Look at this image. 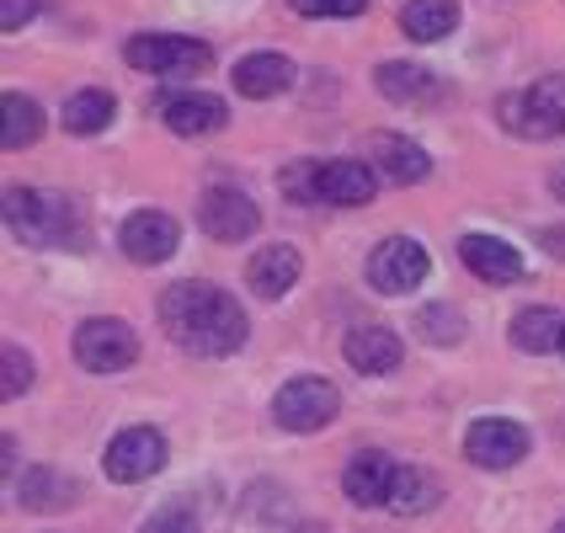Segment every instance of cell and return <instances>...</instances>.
I'll list each match as a JSON object with an SVG mask.
<instances>
[{
    "label": "cell",
    "instance_id": "obj_5",
    "mask_svg": "<svg viewBox=\"0 0 565 533\" xmlns=\"http://www.w3.org/2000/svg\"><path fill=\"white\" fill-rule=\"evenodd\" d=\"M337 411H342V395H337V384H326V379H288L278 395H273V416H278L282 433H320V427H331L337 422Z\"/></svg>",
    "mask_w": 565,
    "mask_h": 533
},
{
    "label": "cell",
    "instance_id": "obj_34",
    "mask_svg": "<svg viewBox=\"0 0 565 533\" xmlns=\"http://www.w3.org/2000/svg\"><path fill=\"white\" fill-rule=\"evenodd\" d=\"M278 533H326V523H282Z\"/></svg>",
    "mask_w": 565,
    "mask_h": 533
},
{
    "label": "cell",
    "instance_id": "obj_32",
    "mask_svg": "<svg viewBox=\"0 0 565 533\" xmlns=\"http://www.w3.org/2000/svg\"><path fill=\"white\" fill-rule=\"evenodd\" d=\"M38 17V0H6L0 6V28L6 32H22V22H32Z\"/></svg>",
    "mask_w": 565,
    "mask_h": 533
},
{
    "label": "cell",
    "instance_id": "obj_29",
    "mask_svg": "<svg viewBox=\"0 0 565 533\" xmlns=\"http://www.w3.org/2000/svg\"><path fill=\"white\" fill-rule=\"evenodd\" d=\"M315 166H320V160H294V166L278 171V192L288 203H305V209L315 203Z\"/></svg>",
    "mask_w": 565,
    "mask_h": 533
},
{
    "label": "cell",
    "instance_id": "obj_30",
    "mask_svg": "<svg viewBox=\"0 0 565 533\" xmlns=\"http://www.w3.org/2000/svg\"><path fill=\"white\" fill-rule=\"evenodd\" d=\"M28 390H32V358L22 347H6V384H0V395L17 401V395H28Z\"/></svg>",
    "mask_w": 565,
    "mask_h": 533
},
{
    "label": "cell",
    "instance_id": "obj_20",
    "mask_svg": "<svg viewBox=\"0 0 565 533\" xmlns=\"http://www.w3.org/2000/svg\"><path fill=\"white\" fill-rule=\"evenodd\" d=\"M75 497H81V480L49 470V465H32L17 480V502L28 507V512H60V507H75Z\"/></svg>",
    "mask_w": 565,
    "mask_h": 533
},
{
    "label": "cell",
    "instance_id": "obj_31",
    "mask_svg": "<svg viewBox=\"0 0 565 533\" xmlns=\"http://www.w3.org/2000/svg\"><path fill=\"white\" fill-rule=\"evenodd\" d=\"M288 6H294L299 17H315V22H320V17H363V11H369V0H288Z\"/></svg>",
    "mask_w": 565,
    "mask_h": 533
},
{
    "label": "cell",
    "instance_id": "obj_37",
    "mask_svg": "<svg viewBox=\"0 0 565 533\" xmlns=\"http://www.w3.org/2000/svg\"><path fill=\"white\" fill-rule=\"evenodd\" d=\"M561 352H565V342H561Z\"/></svg>",
    "mask_w": 565,
    "mask_h": 533
},
{
    "label": "cell",
    "instance_id": "obj_15",
    "mask_svg": "<svg viewBox=\"0 0 565 533\" xmlns=\"http://www.w3.org/2000/svg\"><path fill=\"white\" fill-rule=\"evenodd\" d=\"M342 358L358 369V374H395L401 369V358H406V347L401 337L390 331V326H352L342 342Z\"/></svg>",
    "mask_w": 565,
    "mask_h": 533
},
{
    "label": "cell",
    "instance_id": "obj_19",
    "mask_svg": "<svg viewBox=\"0 0 565 533\" xmlns=\"http://www.w3.org/2000/svg\"><path fill=\"white\" fill-rule=\"evenodd\" d=\"M230 81H235V92L246 102H267V96H282L294 86V60L288 54H246Z\"/></svg>",
    "mask_w": 565,
    "mask_h": 533
},
{
    "label": "cell",
    "instance_id": "obj_13",
    "mask_svg": "<svg viewBox=\"0 0 565 533\" xmlns=\"http://www.w3.org/2000/svg\"><path fill=\"white\" fill-rule=\"evenodd\" d=\"M160 118L171 134H182V139H203V134H220L230 124V107H224V96L214 92H177L160 102Z\"/></svg>",
    "mask_w": 565,
    "mask_h": 533
},
{
    "label": "cell",
    "instance_id": "obj_7",
    "mask_svg": "<svg viewBox=\"0 0 565 533\" xmlns=\"http://www.w3.org/2000/svg\"><path fill=\"white\" fill-rule=\"evenodd\" d=\"M427 273H433V256L411 235H390V241H379L374 252H369V283H374L379 294H390V299L422 288Z\"/></svg>",
    "mask_w": 565,
    "mask_h": 533
},
{
    "label": "cell",
    "instance_id": "obj_22",
    "mask_svg": "<svg viewBox=\"0 0 565 533\" xmlns=\"http://www.w3.org/2000/svg\"><path fill=\"white\" fill-rule=\"evenodd\" d=\"M565 342V320L550 305H529V310L512 315V347L529 352V358H544V352H561Z\"/></svg>",
    "mask_w": 565,
    "mask_h": 533
},
{
    "label": "cell",
    "instance_id": "obj_14",
    "mask_svg": "<svg viewBox=\"0 0 565 533\" xmlns=\"http://www.w3.org/2000/svg\"><path fill=\"white\" fill-rule=\"evenodd\" d=\"M369 166H374L384 182H395V188H411V182H427L433 177L427 150L411 145L406 134H374L369 139Z\"/></svg>",
    "mask_w": 565,
    "mask_h": 533
},
{
    "label": "cell",
    "instance_id": "obj_26",
    "mask_svg": "<svg viewBox=\"0 0 565 533\" xmlns=\"http://www.w3.org/2000/svg\"><path fill=\"white\" fill-rule=\"evenodd\" d=\"M43 139V107L22 92H6V134H0V145L6 150H28Z\"/></svg>",
    "mask_w": 565,
    "mask_h": 533
},
{
    "label": "cell",
    "instance_id": "obj_18",
    "mask_svg": "<svg viewBox=\"0 0 565 533\" xmlns=\"http://www.w3.org/2000/svg\"><path fill=\"white\" fill-rule=\"evenodd\" d=\"M459 256H465V267H470L480 283H518L523 278V256H518V246H507L497 235H465V241H459Z\"/></svg>",
    "mask_w": 565,
    "mask_h": 533
},
{
    "label": "cell",
    "instance_id": "obj_17",
    "mask_svg": "<svg viewBox=\"0 0 565 533\" xmlns=\"http://www.w3.org/2000/svg\"><path fill=\"white\" fill-rule=\"evenodd\" d=\"M299 273H305V256L294 252V246H262L246 262V288H252L256 299H282L299 283Z\"/></svg>",
    "mask_w": 565,
    "mask_h": 533
},
{
    "label": "cell",
    "instance_id": "obj_9",
    "mask_svg": "<svg viewBox=\"0 0 565 533\" xmlns=\"http://www.w3.org/2000/svg\"><path fill=\"white\" fill-rule=\"evenodd\" d=\"M198 230L220 246H241L262 230V209L241 188H209L198 198Z\"/></svg>",
    "mask_w": 565,
    "mask_h": 533
},
{
    "label": "cell",
    "instance_id": "obj_33",
    "mask_svg": "<svg viewBox=\"0 0 565 533\" xmlns=\"http://www.w3.org/2000/svg\"><path fill=\"white\" fill-rule=\"evenodd\" d=\"M539 246L565 262V230H561V224H544V230H539Z\"/></svg>",
    "mask_w": 565,
    "mask_h": 533
},
{
    "label": "cell",
    "instance_id": "obj_35",
    "mask_svg": "<svg viewBox=\"0 0 565 533\" xmlns=\"http://www.w3.org/2000/svg\"><path fill=\"white\" fill-rule=\"evenodd\" d=\"M550 192H555V198H561V203H565V166H561V171H555V177H550Z\"/></svg>",
    "mask_w": 565,
    "mask_h": 533
},
{
    "label": "cell",
    "instance_id": "obj_23",
    "mask_svg": "<svg viewBox=\"0 0 565 533\" xmlns=\"http://www.w3.org/2000/svg\"><path fill=\"white\" fill-rule=\"evenodd\" d=\"M443 502V486L438 475L416 470V465H401L395 470V486H390V512H401V518H422V512H433Z\"/></svg>",
    "mask_w": 565,
    "mask_h": 533
},
{
    "label": "cell",
    "instance_id": "obj_16",
    "mask_svg": "<svg viewBox=\"0 0 565 533\" xmlns=\"http://www.w3.org/2000/svg\"><path fill=\"white\" fill-rule=\"evenodd\" d=\"M395 470L401 465H390V454H379V448H363V454H352L342 470V491L352 507H384L390 502V486H395Z\"/></svg>",
    "mask_w": 565,
    "mask_h": 533
},
{
    "label": "cell",
    "instance_id": "obj_27",
    "mask_svg": "<svg viewBox=\"0 0 565 533\" xmlns=\"http://www.w3.org/2000/svg\"><path fill=\"white\" fill-rule=\"evenodd\" d=\"M422 342L433 347H454L459 337H465V315L454 310V305H427V310L416 315V326H411Z\"/></svg>",
    "mask_w": 565,
    "mask_h": 533
},
{
    "label": "cell",
    "instance_id": "obj_8",
    "mask_svg": "<svg viewBox=\"0 0 565 533\" xmlns=\"http://www.w3.org/2000/svg\"><path fill=\"white\" fill-rule=\"evenodd\" d=\"M166 459H171V448H166V438H160L156 427H128V433H118V438L107 443L102 470H107L113 486H139V480L166 470Z\"/></svg>",
    "mask_w": 565,
    "mask_h": 533
},
{
    "label": "cell",
    "instance_id": "obj_6",
    "mask_svg": "<svg viewBox=\"0 0 565 533\" xmlns=\"http://www.w3.org/2000/svg\"><path fill=\"white\" fill-rule=\"evenodd\" d=\"M134 358H139V337L113 315H92L75 331V363L86 374H124V369H134Z\"/></svg>",
    "mask_w": 565,
    "mask_h": 533
},
{
    "label": "cell",
    "instance_id": "obj_3",
    "mask_svg": "<svg viewBox=\"0 0 565 533\" xmlns=\"http://www.w3.org/2000/svg\"><path fill=\"white\" fill-rule=\"evenodd\" d=\"M502 128L518 139H561L565 134V75H539L529 92H512L497 102Z\"/></svg>",
    "mask_w": 565,
    "mask_h": 533
},
{
    "label": "cell",
    "instance_id": "obj_28",
    "mask_svg": "<svg viewBox=\"0 0 565 533\" xmlns=\"http://www.w3.org/2000/svg\"><path fill=\"white\" fill-rule=\"evenodd\" d=\"M139 533H203V523H198V507L188 497H177V502H166L160 512H150L139 523Z\"/></svg>",
    "mask_w": 565,
    "mask_h": 533
},
{
    "label": "cell",
    "instance_id": "obj_4",
    "mask_svg": "<svg viewBox=\"0 0 565 533\" xmlns=\"http://www.w3.org/2000/svg\"><path fill=\"white\" fill-rule=\"evenodd\" d=\"M124 60L145 75H203L214 64V49L177 32H134L124 43Z\"/></svg>",
    "mask_w": 565,
    "mask_h": 533
},
{
    "label": "cell",
    "instance_id": "obj_24",
    "mask_svg": "<svg viewBox=\"0 0 565 533\" xmlns=\"http://www.w3.org/2000/svg\"><path fill=\"white\" fill-rule=\"evenodd\" d=\"M401 28L416 43H438L459 28V0H406L401 6Z\"/></svg>",
    "mask_w": 565,
    "mask_h": 533
},
{
    "label": "cell",
    "instance_id": "obj_36",
    "mask_svg": "<svg viewBox=\"0 0 565 533\" xmlns=\"http://www.w3.org/2000/svg\"><path fill=\"white\" fill-rule=\"evenodd\" d=\"M550 533H565V518H561V523H555V529H550Z\"/></svg>",
    "mask_w": 565,
    "mask_h": 533
},
{
    "label": "cell",
    "instance_id": "obj_1",
    "mask_svg": "<svg viewBox=\"0 0 565 533\" xmlns=\"http://www.w3.org/2000/svg\"><path fill=\"white\" fill-rule=\"evenodd\" d=\"M160 326L192 358H230L246 347V331H252L246 310L214 283H171L160 294Z\"/></svg>",
    "mask_w": 565,
    "mask_h": 533
},
{
    "label": "cell",
    "instance_id": "obj_25",
    "mask_svg": "<svg viewBox=\"0 0 565 533\" xmlns=\"http://www.w3.org/2000/svg\"><path fill=\"white\" fill-rule=\"evenodd\" d=\"M118 118V102H113V92H75L70 102H64V128L70 134H102V128Z\"/></svg>",
    "mask_w": 565,
    "mask_h": 533
},
{
    "label": "cell",
    "instance_id": "obj_21",
    "mask_svg": "<svg viewBox=\"0 0 565 533\" xmlns=\"http://www.w3.org/2000/svg\"><path fill=\"white\" fill-rule=\"evenodd\" d=\"M374 86L390 102H401V107H416V102H438V75L427 70V64H406V60H390V64H379V75H374Z\"/></svg>",
    "mask_w": 565,
    "mask_h": 533
},
{
    "label": "cell",
    "instance_id": "obj_11",
    "mask_svg": "<svg viewBox=\"0 0 565 533\" xmlns=\"http://www.w3.org/2000/svg\"><path fill=\"white\" fill-rule=\"evenodd\" d=\"M118 246H124V256L139 262V267H160V262H171L177 246H182V224L171 220V214H160V209H139V214L124 220Z\"/></svg>",
    "mask_w": 565,
    "mask_h": 533
},
{
    "label": "cell",
    "instance_id": "obj_2",
    "mask_svg": "<svg viewBox=\"0 0 565 533\" xmlns=\"http://www.w3.org/2000/svg\"><path fill=\"white\" fill-rule=\"evenodd\" d=\"M6 230H11L22 246L60 252V246H75V241L86 235V220H81V203H75L70 192L6 188Z\"/></svg>",
    "mask_w": 565,
    "mask_h": 533
},
{
    "label": "cell",
    "instance_id": "obj_10",
    "mask_svg": "<svg viewBox=\"0 0 565 533\" xmlns=\"http://www.w3.org/2000/svg\"><path fill=\"white\" fill-rule=\"evenodd\" d=\"M465 459L475 470H518L529 459V433L507 416H480L465 433Z\"/></svg>",
    "mask_w": 565,
    "mask_h": 533
},
{
    "label": "cell",
    "instance_id": "obj_12",
    "mask_svg": "<svg viewBox=\"0 0 565 533\" xmlns=\"http://www.w3.org/2000/svg\"><path fill=\"white\" fill-rule=\"evenodd\" d=\"M379 171L369 160H320L315 166V203H331V209H363L374 203Z\"/></svg>",
    "mask_w": 565,
    "mask_h": 533
}]
</instances>
